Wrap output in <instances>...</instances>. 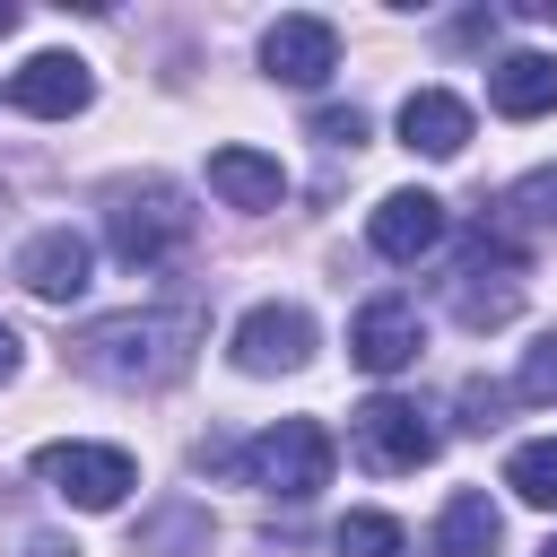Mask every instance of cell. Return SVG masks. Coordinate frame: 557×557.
Masks as SVG:
<instances>
[{"instance_id":"cell-25","label":"cell","mask_w":557,"mask_h":557,"mask_svg":"<svg viewBox=\"0 0 557 557\" xmlns=\"http://www.w3.org/2000/svg\"><path fill=\"white\" fill-rule=\"evenodd\" d=\"M26 557H78L70 540H26Z\"/></svg>"},{"instance_id":"cell-11","label":"cell","mask_w":557,"mask_h":557,"mask_svg":"<svg viewBox=\"0 0 557 557\" xmlns=\"http://www.w3.org/2000/svg\"><path fill=\"white\" fill-rule=\"evenodd\" d=\"M366 244H374L383 261L435 252V244H444V200H435V191H383L374 218H366Z\"/></svg>"},{"instance_id":"cell-19","label":"cell","mask_w":557,"mask_h":557,"mask_svg":"<svg viewBox=\"0 0 557 557\" xmlns=\"http://www.w3.org/2000/svg\"><path fill=\"white\" fill-rule=\"evenodd\" d=\"M331 548H339V557H400V548H409V531H400L392 513H339Z\"/></svg>"},{"instance_id":"cell-18","label":"cell","mask_w":557,"mask_h":557,"mask_svg":"<svg viewBox=\"0 0 557 557\" xmlns=\"http://www.w3.org/2000/svg\"><path fill=\"white\" fill-rule=\"evenodd\" d=\"M505 487H513L522 505L557 513V435H540V444H513V461H505Z\"/></svg>"},{"instance_id":"cell-8","label":"cell","mask_w":557,"mask_h":557,"mask_svg":"<svg viewBox=\"0 0 557 557\" xmlns=\"http://www.w3.org/2000/svg\"><path fill=\"white\" fill-rule=\"evenodd\" d=\"M87 96H96V70H87L78 52H35L26 70H9V104L35 113V122H70V113H87Z\"/></svg>"},{"instance_id":"cell-26","label":"cell","mask_w":557,"mask_h":557,"mask_svg":"<svg viewBox=\"0 0 557 557\" xmlns=\"http://www.w3.org/2000/svg\"><path fill=\"white\" fill-rule=\"evenodd\" d=\"M522 17H557V0H522Z\"/></svg>"},{"instance_id":"cell-1","label":"cell","mask_w":557,"mask_h":557,"mask_svg":"<svg viewBox=\"0 0 557 557\" xmlns=\"http://www.w3.org/2000/svg\"><path fill=\"white\" fill-rule=\"evenodd\" d=\"M200 305H148V313H104L70 339V366L113 383V392H165L174 374H191L200 348Z\"/></svg>"},{"instance_id":"cell-13","label":"cell","mask_w":557,"mask_h":557,"mask_svg":"<svg viewBox=\"0 0 557 557\" xmlns=\"http://www.w3.org/2000/svg\"><path fill=\"white\" fill-rule=\"evenodd\" d=\"M479 235H496V244H513V252H522V244H557V165H540V174L505 183Z\"/></svg>"},{"instance_id":"cell-21","label":"cell","mask_w":557,"mask_h":557,"mask_svg":"<svg viewBox=\"0 0 557 557\" xmlns=\"http://www.w3.org/2000/svg\"><path fill=\"white\" fill-rule=\"evenodd\" d=\"M505 400H513L505 383H461V426H470V435H487V426H505Z\"/></svg>"},{"instance_id":"cell-2","label":"cell","mask_w":557,"mask_h":557,"mask_svg":"<svg viewBox=\"0 0 557 557\" xmlns=\"http://www.w3.org/2000/svg\"><path fill=\"white\" fill-rule=\"evenodd\" d=\"M183 235H191V209H183L174 183H122L113 209H104V244H113L122 270H157Z\"/></svg>"},{"instance_id":"cell-5","label":"cell","mask_w":557,"mask_h":557,"mask_svg":"<svg viewBox=\"0 0 557 557\" xmlns=\"http://www.w3.org/2000/svg\"><path fill=\"white\" fill-rule=\"evenodd\" d=\"M453 313H461L470 331L513 322V313H522V252L496 244V235H479V244L461 252V270H453Z\"/></svg>"},{"instance_id":"cell-16","label":"cell","mask_w":557,"mask_h":557,"mask_svg":"<svg viewBox=\"0 0 557 557\" xmlns=\"http://www.w3.org/2000/svg\"><path fill=\"white\" fill-rule=\"evenodd\" d=\"M209 191H218L226 209H278V200H287V174H278V157H261V148H209Z\"/></svg>"},{"instance_id":"cell-20","label":"cell","mask_w":557,"mask_h":557,"mask_svg":"<svg viewBox=\"0 0 557 557\" xmlns=\"http://www.w3.org/2000/svg\"><path fill=\"white\" fill-rule=\"evenodd\" d=\"M513 400H557V331L531 339V357H522V374H513Z\"/></svg>"},{"instance_id":"cell-14","label":"cell","mask_w":557,"mask_h":557,"mask_svg":"<svg viewBox=\"0 0 557 557\" xmlns=\"http://www.w3.org/2000/svg\"><path fill=\"white\" fill-rule=\"evenodd\" d=\"M487 104H496L505 122L557 113V61H548V52H505V61L487 70Z\"/></svg>"},{"instance_id":"cell-22","label":"cell","mask_w":557,"mask_h":557,"mask_svg":"<svg viewBox=\"0 0 557 557\" xmlns=\"http://www.w3.org/2000/svg\"><path fill=\"white\" fill-rule=\"evenodd\" d=\"M183 540H209V522H200V513H165V522L139 531V557H174Z\"/></svg>"},{"instance_id":"cell-12","label":"cell","mask_w":557,"mask_h":557,"mask_svg":"<svg viewBox=\"0 0 557 557\" xmlns=\"http://www.w3.org/2000/svg\"><path fill=\"white\" fill-rule=\"evenodd\" d=\"M87 270H96V252H87V235H78V226H44V235L17 252V278H26L44 305L87 296Z\"/></svg>"},{"instance_id":"cell-28","label":"cell","mask_w":557,"mask_h":557,"mask_svg":"<svg viewBox=\"0 0 557 557\" xmlns=\"http://www.w3.org/2000/svg\"><path fill=\"white\" fill-rule=\"evenodd\" d=\"M540 557H557V540H548V548H540Z\"/></svg>"},{"instance_id":"cell-24","label":"cell","mask_w":557,"mask_h":557,"mask_svg":"<svg viewBox=\"0 0 557 557\" xmlns=\"http://www.w3.org/2000/svg\"><path fill=\"white\" fill-rule=\"evenodd\" d=\"M9 374H17V331L0 322V383H9Z\"/></svg>"},{"instance_id":"cell-17","label":"cell","mask_w":557,"mask_h":557,"mask_svg":"<svg viewBox=\"0 0 557 557\" xmlns=\"http://www.w3.org/2000/svg\"><path fill=\"white\" fill-rule=\"evenodd\" d=\"M496 540H505V513L487 505V487H461L435 513V557H496Z\"/></svg>"},{"instance_id":"cell-23","label":"cell","mask_w":557,"mask_h":557,"mask_svg":"<svg viewBox=\"0 0 557 557\" xmlns=\"http://www.w3.org/2000/svg\"><path fill=\"white\" fill-rule=\"evenodd\" d=\"M313 139H322V148H357V139H366V113H357V104H322V113H313Z\"/></svg>"},{"instance_id":"cell-9","label":"cell","mask_w":557,"mask_h":557,"mask_svg":"<svg viewBox=\"0 0 557 557\" xmlns=\"http://www.w3.org/2000/svg\"><path fill=\"white\" fill-rule=\"evenodd\" d=\"M418 348H426V322H418L409 296H374V305L348 322V357H357L366 374H400V366H418Z\"/></svg>"},{"instance_id":"cell-27","label":"cell","mask_w":557,"mask_h":557,"mask_svg":"<svg viewBox=\"0 0 557 557\" xmlns=\"http://www.w3.org/2000/svg\"><path fill=\"white\" fill-rule=\"evenodd\" d=\"M0 35H17V0H0Z\"/></svg>"},{"instance_id":"cell-6","label":"cell","mask_w":557,"mask_h":557,"mask_svg":"<svg viewBox=\"0 0 557 557\" xmlns=\"http://www.w3.org/2000/svg\"><path fill=\"white\" fill-rule=\"evenodd\" d=\"M348 435H357V461L366 470H426L435 461V426H426V409L418 400H392V392H374L357 418H348Z\"/></svg>"},{"instance_id":"cell-4","label":"cell","mask_w":557,"mask_h":557,"mask_svg":"<svg viewBox=\"0 0 557 557\" xmlns=\"http://www.w3.org/2000/svg\"><path fill=\"white\" fill-rule=\"evenodd\" d=\"M35 479H44L61 505H78V513H113V505L139 487V470H131L122 444H44V453H35Z\"/></svg>"},{"instance_id":"cell-15","label":"cell","mask_w":557,"mask_h":557,"mask_svg":"<svg viewBox=\"0 0 557 557\" xmlns=\"http://www.w3.org/2000/svg\"><path fill=\"white\" fill-rule=\"evenodd\" d=\"M400 148H418V157H461V148H470V104L444 96V87H418V96L400 104Z\"/></svg>"},{"instance_id":"cell-7","label":"cell","mask_w":557,"mask_h":557,"mask_svg":"<svg viewBox=\"0 0 557 557\" xmlns=\"http://www.w3.org/2000/svg\"><path fill=\"white\" fill-rule=\"evenodd\" d=\"M313 357V313L305 305H252L235 322V366L244 374H296Z\"/></svg>"},{"instance_id":"cell-3","label":"cell","mask_w":557,"mask_h":557,"mask_svg":"<svg viewBox=\"0 0 557 557\" xmlns=\"http://www.w3.org/2000/svg\"><path fill=\"white\" fill-rule=\"evenodd\" d=\"M331 461H339V444H331L322 418H278V426L244 453V470H252L270 496H287V505H305L313 487H331Z\"/></svg>"},{"instance_id":"cell-10","label":"cell","mask_w":557,"mask_h":557,"mask_svg":"<svg viewBox=\"0 0 557 557\" xmlns=\"http://www.w3.org/2000/svg\"><path fill=\"white\" fill-rule=\"evenodd\" d=\"M261 70L287 78V87H322V78L339 70V26H331V17H278V26L261 35Z\"/></svg>"}]
</instances>
